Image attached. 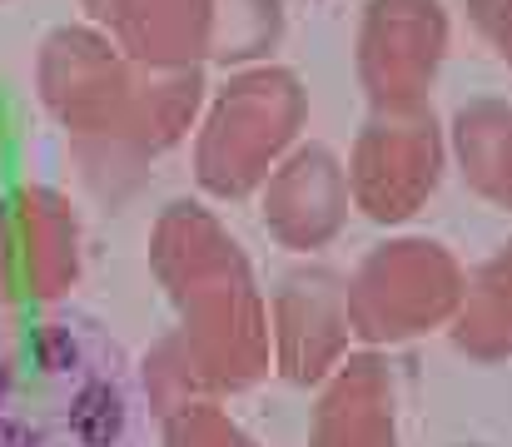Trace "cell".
<instances>
[{
  "label": "cell",
  "mask_w": 512,
  "mask_h": 447,
  "mask_svg": "<svg viewBox=\"0 0 512 447\" xmlns=\"http://www.w3.org/2000/svg\"><path fill=\"white\" fill-rule=\"evenodd\" d=\"M448 55L443 0H368L358 20V80L373 110H418Z\"/></svg>",
  "instance_id": "obj_4"
},
{
  "label": "cell",
  "mask_w": 512,
  "mask_h": 447,
  "mask_svg": "<svg viewBox=\"0 0 512 447\" xmlns=\"http://www.w3.org/2000/svg\"><path fill=\"white\" fill-rule=\"evenodd\" d=\"M448 149H453L463 179L483 199L512 209V105H503V100H478V105L458 110Z\"/></svg>",
  "instance_id": "obj_8"
},
{
  "label": "cell",
  "mask_w": 512,
  "mask_h": 447,
  "mask_svg": "<svg viewBox=\"0 0 512 447\" xmlns=\"http://www.w3.org/2000/svg\"><path fill=\"white\" fill-rule=\"evenodd\" d=\"M468 15L488 35V45L512 65V0H468Z\"/></svg>",
  "instance_id": "obj_10"
},
{
  "label": "cell",
  "mask_w": 512,
  "mask_h": 447,
  "mask_svg": "<svg viewBox=\"0 0 512 447\" xmlns=\"http://www.w3.org/2000/svg\"><path fill=\"white\" fill-rule=\"evenodd\" d=\"M135 65L199 70L209 40V0H80Z\"/></svg>",
  "instance_id": "obj_7"
},
{
  "label": "cell",
  "mask_w": 512,
  "mask_h": 447,
  "mask_svg": "<svg viewBox=\"0 0 512 447\" xmlns=\"http://www.w3.org/2000/svg\"><path fill=\"white\" fill-rule=\"evenodd\" d=\"M284 35V5L279 0H209V40L204 60L219 65H259Z\"/></svg>",
  "instance_id": "obj_9"
},
{
  "label": "cell",
  "mask_w": 512,
  "mask_h": 447,
  "mask_svg": "<svg viewBox=\"0 0 512 447\" xmlns=\"http://www.w3.org/2000/svg\"><path fill=\"white\" fill-rule=\"evenodd\" d=\"M35 85L100 194L135 189L150 159L179 145L204 110L199 70L135 65L95 25L50 30L35 60Z\"/></svg>",
  "instance_id": "obj_1"
},
{
  "label": "cell",
  "mask_w": 512,
  "mask_h": 447,
  "mask_svg": "<svg viewBox=\"0 0 512 447\" xmlns=\"http://www.w3.org/2000/svg\"><path fill=\"white\" fill-rule=\"evenodd\" d=\"M80 264V224L55 189H20L0 204V298L60 294Z\"/></svg>",
  "instance_id": "obj_5"
},
{
  "label": "cell",
  "mask_w": 512,
  "mask_h": 447,
  "mask_svg": "<svg viewBox=\"0 0 512 447\" xmlns=\"http://www.w3.org/2000/svg\"><path fill=\"white\" fill-rule=\"evenodd\" d=\"M448 169V135L433 110H373L348 159V204L378 224L413 219Z\"/></svg>",
  "instance_id": "obj_3"
},
{
  "label": "cell",
  "mask_w": 512,
  "mask_h": 447,
  "mask_svg": "<svg viewBox=\"0 0 512 447\" xmlns=\"http://www.w3.org/2000/svg\"><path fill=\"white\" fill-rule=\"evenodd\" d=\"M259 189H264V224L289 249L329 244L348 219V174L339 154H329L324 145H294Z\"/></svg>",
  "instance_id": "obj_6"
},
{
  "label": "cell",
  "mask_w": 512,
  "mask_h": 447,
  "mask_svg": "<svg viewBox=\"0 0 512 447\" xmlns=\"http://www.w3.org/2000/svg\"><path fill=\"white\" fill-rule=\"evenodd\" d=\"M309 120V95L294 70L249 65L229 75V85L194 120V174L209 194L239 199L254 194L274 164L299 145Z\"/></svg>",
  "instance_id": "obj_2"
}]
</instances>
